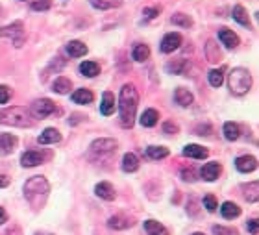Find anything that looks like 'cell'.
<instances>
[{
    "label": "cell",
    "instance_id": "cell-49",
    "mask_svg": "<svg viewBox=\"0 0 259 235\" xmlns=\"http://www.w3.org/2000/svg\"><path fill=\"white\" fill-rule=\"evenodd\" d=\"M192 235H204V234H192Z\"/></svg>",
    "mask_w": 259,
    "mask_h": 235
},
{
    "label": "cell",
    "instance_id": "cell-28",
    "mask_svg": "<svg viewBox=\"0 0 259 235\" xmlns=\"http://www.w3.org/2000/svg\"><path fill=\"white\" fill-rule=\"evenodd\" d=\"M159 120V113L156 111V109H146L144 113L141 115V124L144 128H152L156 126Z\"/></svg>",
    "mask_w": 259,
    "mask_h": 235
},
{
    "label": "cell",
    "instance_id": "cell-11",
    "mask_svg": "<svg viewBox=\"0 0 259 235\" xmlns=\"http://www.w3.org/2000/svg\"><path fill=\"white\" fill-rule=\"evenodd\" d=\"M218 39H220V43L224 45L226 48H237L239 47V37H237V34H234L228 28H220L218 30Z\"/></svg>",
    "mask_w": 259,
    "mask_h": 235
},
{
    "label": "cell",
    "instance_id": "cell-16",
    "mask_svg": "<svg viewBox=\"0 0 259 235\" xmlns=\"http://www.w3.org/2000/svg\"><path fill=\"white\" fill-rule=\"evenodd\" d=\"M17 137L13 134H2L0 135V152L2 154H11L17 146Z\"/></svg>",
    "mask_w": 259,
    "mask_h": 235
},
{
    "label": "cell",
    "instance_id": "cell-48",
    "mask_svg": "<svg viewBox=\"0 0 259 235\" xmlns=\"http://www.w3.org/2000/svg\"><path fill=\"white\" fill-rule=\"evenodd\" d=\"M8 220V215H6V211H4V208H0V224H4Z\"/></svg>",
    "mask_w": 259,
    "mask_h": 235
},
{
    "label": "cell",
    "instance_id": "cell-12",
    "mask_svg": "<svg viewBox=\"0 0 259 235\" xmlns=\"http://www.w3.org/2000/svg\"><path fill=\"white\" fill-rule=\"evenodd\" d=\"M235 167L239 172H252L258 168V160L254 156H241L235 160Z\"/></svg>",
    "mask_w": 259,
    "mask_h": 235
},
{
    "label": "cell",
    "instance_id": "cell-34",
    "mask_svg": "<svg viewBox=\"0 0 259 235\" xmlns=\"http://www.w3.org/2000/svg\"><path fill=\"white\" fill-rule=\"evenodd\" d=\"M132 56H134L135 61H146V59L150 58V48L146 47V45H135L134 47V52H132Z\"/></svg>",
    "mask_w": 259,
    "mask_h": 235
},
{
    "label": "cell",
    "instance_id": "cell-44",
    "mask_svg": "<svg viewBox=\"0 0 259 235\" xmlns=\"http://www.w3.org/2000/svg\"><path fill=\"white\" fill-rule=\"evenodd\" d=\"M182 178H184L185 182H196V172H194V168H184V170H182Z\"/></svg>",
    "mask_w": 259,
    "mask_h": 235
},
{
    "label": "cell",
    "instance_id": "cell-22",
    "mask_svg": "<svg viewBox=\"0 0 259 235\" xmlns=\"http://www.w3.org/2000/svg\"><path fill=\"white\" fill-rule=\"evenodd\" d=\"M220 215L228 218V220H232V218H237L241 215V208L237 204H234V202H224L222 208H220Z\"/></svg>",
    "mask_w": 259,
    "mask_h": 235
},
{
    "label": "cell",
    "instance_id": "cell-21",
    "mask_svg": "<svg viewBox=\"0 0 259 235\" xmlns=\"http://www.w3.org/2000/svg\"><path fill=\"white\" fill-rule=\"evenodd\" d=\"M108 226L111 230H126V228L134 226V222L128 217H124V215H115V217H111L108 220Z\"/></svg>",
    "mask_w": 259,
    "mask_h": 235
},
{
    "label": "cell",
    "instance_id": "cell-9",
    "mask_svg": "<svg viewBox=\"0 0 259 235\" xmlns=\"http://www.w3.org/2000/svg\"><path fill=\"white\" fill-rule=\"evenodd\" d=\"M45 158H47V156L41 154V152L28 150L21 156V165H23V167H37V165H41L43 161H45Z\"/></svg>",
    "mask_w": 259,
    "mask_h": 235
},
{
    "label": "cell",
    "instance_id": "cell-37",
    "mask_svg": "<svg viewBox=\"0 0 259 235\" xmlns=\"http://www.w3.org/2000/svg\"><path fill=\"white\" fill-rule=\"evenodd\" d=\"M170 23L176 26H182V28H189V26H192V19L185 13H176L174 17L170 19Z\"/></svg>",
    "mask_w": 259,
    "mask_h": 235
},
{
    "label": "cell",
    "instance_id": "cell-47",
    "mask_svg": "<svg viewBox=\"0 0 259 235\" xmlns=\"http://www.w3.org/2000/svg\"><path fill=\"white\" fill-rule=\"evenodd\" d=\"M8 185H9L8 176H4V174H0V189H2V187H8Z\"/></svg>",
    "mask_w": 259,
    "mask_h": 235
},
{
    "label": "cell",
    "instance_id": "cell-24",
    "mask_svg": "<svg viewBox=\"0 0 259 235\" xmlns=\"http://www.w3.org/2000/svg\"><path fill=\"white\" fill-rule=\"evenodd\" d=\"M144 230L148 235H168V230L158 220H144Z\"/></svg>",
    "mask_w": 259,
    "mask_h": 235
},
{
    "label": "cell",
    "instance_id": "cell-27",
    "mask_svg": "<svg viewBox=\"0 0 259 235\" xmlns=\"http://www.w3.org/2000/svg\"><path fill=\"white\" fill-rule=\"evenodd\" d=\"M137 168H139V160H137V156L132 154V152L124 154V158H122V170H124V172H135Z\"/></svg>",
    "mask_w": 259,
    "mask_h": 235
},
{
    "label": "cell",
    "instance_id": "cell-3",
    "mask_svg": "<svg viewBox=\"0 0 259 235\" xmlns=\"http://www.w3.org/2000/svg\"><path fill=\"white\" fill-rule=\"evenodd\" d=\"M0 122L6 124V126H17V128H30L34 124L30 109L21 108V106L2 109L0 111Z\"/></svg>",
    "mask_w": 259,
    "mask_h": 235
},
{
    "label": "cell",
    "instance_id": "cell-38",
    "mask_svg": "<svg viewBox=\"0 0 259 235\" xmlns=\"http://www.w3.org/2000/svg\"><path fill=\"white\" fill-rule=\"evenodd\" d=\"M52 0H32V9L34 11H47L50 9Z\"/></svg>",
    "mask_w": 259,
    "mask_h": 235
},
{
    "label": "cell",
    "instance_id": "cell-29",
    "mask_svg": "<svg viewBox=\"0 0 259 235\" xmlns=\"http://www.w3.org/2000/svg\"><path fill=\"white\" fill-rule=\"evenodd\" d=\"M52 87H54V91L58 93V94H67V93L71 91L72 84H71V80H69V78H65V76H59V78L54 80Z\"/></svg>",
    "mask_w": 259,
    "mask_h": 235
},
{
    "label": "cell",
    "instance_id": "cell-33",
    "mask_svg": "<svg viewBox=\"0 0 259 235\" xmlns=\"http://www.w3.org/2000/svg\"><path fill=\"white\" fill-rule=\"evenodd\" d=\"M208 80H209V85H211V87H220V85L224 84V70H222V69H213V70H209Z\"/></svg>",
    "mask_w": 259,
    "mask_h": 235
},
{
    "label": "cell",
    "instance_id": "cell-6",
    "mask_svg": "<svg viewBox=\"0 0 259 235\" xmlns=\"http://www.w3.org/2000/svg\"><path fill=\"white\" fill-rule=\"evenodd\" d=\"M54 111H56V104H54L52 100H48V98L35 100L34 104H32V109H30V113H32L34 117H37V118L48 117V115H52Z\"/></svg>",
    "mask_w": 259,
    "mask_h": 235
},
{
    "label": "cell",
    "instance_id": "cell-18",
    "mask_svg": "<svg viewBox=\"0 0 259 235\" xmlns=\"http://www.w3.org/2000/svg\"><path fill=\"white\" fill-rule=\"evenodd\" d=\"M67 54L69 56H72V58H82V56H85L87 54V45L85 43H82V41H71V43H67Z\"/></svg>",
    "mask_w": 259,
    "mask_h": 235
},
{
    "label": "cell",
    "instance_id": "cell-8",
    "mask_svg": "<svg viewBox=\"0 0 259 235\" xmlns=\"http://www.w3.org/2000/svg\"><path fill=\"white\" fill-rule=\"evenodd\" d=\"M180 45H182V35L180 34H167L163 37V41H161V52L163 54H170V52H174L180 48Z\"/></svg>",
    "mask_w": 259,
    "mask_h": 235
},
{
    "label": "cell",
    "instance_id": "cell-26",
    "mask_svg": "<svg viewBox=\"0 0 259 235\" xmlns=\"http://www.w3.org/2000/svg\"><path fill=\"white\" fill-rule=\"evenodd\" d=\"M232 17H234V21H237L241 26H246V28H250V19H248V13H246V9L242 8V6H234V9H232Z\"/></svg>",
    "mask_w": 259,
    "mask_h": 235
},
{
    "label": "cell",
    "instance_id": "cell-1",
    "mask_svg": "<svg viewBox=\"0 0 259 235\" xmlns=\"http://www.w3.org/2000/svg\"><path fill=\"white\" fill-rule=\"evenodd\" d=\"M137 104H139V93L135 89V85H122L120 96H118V117H120V126L122 128L134 126Z\"/></svg>",
    "mask_w": 259,
    "mask_h": 235
},
{
    "label": "cell",
    "instance_id": "cell-7",
    "mask_svg": "<svg viewBox=\"0 0 259 235\" xmlns=\"http://www.w3.org/2000/svg\"><path fill=\"white\" fill-rule=\"evenodd\" d=\"M117 150V141L115 139H108V137H102L91 143V152L93 154H98V156H106L111 152Z\"/></svg>",
    "mask_w": 259,
    "mask_h": 235
},
{
    "label": "cell",
    "instance_id": "cell-41",
    "mask_svg": "<svg viewBox=\"0 0 259 235\" xmlns=\"http://www.w3.org/2000/svg\"><path fill=\"white\" fill-rule=\"evenodd\" d=\"M163 132L167 135H172V134H178L180 132V126L174 124L172 120H167V122H163Z\"/></svg>",
    "mask_w": 259,
    "mask_h": 235
},
{
    "label": "cell",
    "instance_id": "cell-45",
    "mask_svg": "<svg viewBox=\"0 0 259 235\" xmlns=\"http://www.w3.org/2000/svg\"><path fill=\"white\" fill-rule=\"evenodd\" d=\"M248 232H250L252 235H258V232H259V224H258V220L256 218H252V220H248Z\"/></svg>",
    "mask_w": 259,
    "mask_h": 235
},
{
    "label": "cell",
    "instance_id": "cell-19",
    "mask_svg": "<svg viewBox=\"0 0 259 235\" xmlns=\"http://www.w3.org/2000/svg\"><path fill=\"white\" fill-rule=\"evenodd\" d=\"M174 100L176 104H180L182 108H189L192 104V93L191 91H187V89H184V87H178L174 91Z\"/></svg>",
    "mask_w": 259,
    "mask_h": 235
},
{
    "label": "cell",
    "instance_id": "cell-40",
    "mask_svg": "<svg viewBox=\"0 0 259 235\" xmlns=\"http://www.w3.org/2000/svg\"><path fill=\"white\" fill-rule=\"evenodd\" d=\"M213 234L215 235H239L237 230L234 228H226V226H215L213 228Z\"/></svg>",
    "mask_w": 259,
    "mask_h": 235
},
{
    "label": "cell",
    "instance_id": "cell-15",
    "mask_svg": "<svg viewBox=\"0 0 259 235\" xmlns=\"http://www.w3.org/2000/svg\"><path fill=\"white\" fill-rule=\"evenodd\" d=\"M94 193H96V196L98 198H102V200H115V189H113V185L108 184V182H100V184L94 187Z\"/></svg>",
    "mask_w": 259,
    "mask_h": 235
},
{
    "label": "cell",
    "instance_id": "cell-20",
    "mask_svg": "<svg viewBox=\"0 0 259 235\" xmlns=\"http://www.w3.org/2000/svg\"><path fill=\"white\" fill-rule=\"evenodd\" d=\"M209 152L200 146V144H187L184 148V156L187 158H194V160H204V158H208Z\"/></svg>",
    "mask_w": 259,
    "mask_h": 235
},
{
    "label": "cell",
    "instance_id": "cell-4",
    "mask_svg": "<svg viewBox=\"0 0 259 235\" xmlns=\"http://www.w3.org/2000/svg\"><path fill=\"white\" fill-rule=\"evenodd\" d=\"M228 85H230V91L237 94V96H242L250 91L252 87V74L242 67L234 69L230 76H228Z\"/></svg>",
    "mask_w": 259,
    "mask_h": 235
},
{
    "label": "cell",
    "instance_id": "cell-46",
    "mask_svg": "<svg viewBox=\"0 0 259 235\" xmlns=\"http://www.w3.org/2000/svg\"><path fill=\"white\" fill-rule=\"evenodd\" d=\"M196 132H198V135H204V132H211V126L209 124H206V126L202 124V126L196 128Z\"/></svg>",
    "mask_w": 259,
    "mask_h": 235
},
{
    "label": "cell",
    "instance_id": "cell-30",
    "mask_svg": "<svg viewBox=\"0 0 259 235\" xmlns=\"http://www.w3.org/2000/svg\"><path fill=\"white\" fill-rule=\"evenodd\" d=\"M222 132H224V137L228 141H237L241 137V128H239V124H235V122H226Z\"/></svg>",
    "mask_w": 259,
    "mask_h": 235
},
{
    "label": "cell",
    "instance_id": "cell-39",
    "mask_svg": "<svg viewBox=\"0 0 259 235\" xmlns=\"http://www.w3.org/2000/svg\"><path fill=\"white\" fill-rule=\"evenodd\" d=\"M204 208L213 213V211L218 208V206H217V198H215L213 194H206V196H204Z\"/></svg>",
    "mask_w": 259,
    "mask_h": 235
},
{
    "label": "cell",
    "instance_id": "cell-5",
    "mask_svg": "<svg viewBox=\"0 0 259 235\" xmlns=\"http://www.w3.org/2000/svg\"><path fill=\"white\" fill-rule=\"evenodd\" d=\"M0 37H9V39H13L15 47H23V43H24V30H23V23H19L17 21V23H13V24L0 28Z\"/></svg>",
    "mask_w": 259,
    "mask_h": 235
},
{
    "label": "cell",
    "instance_id": "cell-42",
    "mask_svg": "<svg viewBox=\"0 0 259 235\" xmlns=\"http://www.w3.org/2000/svg\"><path fill=\"white\" fill-rule=\"evenodd\" d=\"M159 11H161L159 8H144L142 9V17H144V21H150V19L158 17Z\"/></svg>",
    "mask_w": 259,
    "mask_h": 235
},
{
    "label": "cell",
    "instance_id": "cell-13",
    "mask_svg": "<svg viewBox=\"0 0 259 235\" xmlns=\"http://www.w3.org/2000/svg\"><path fill=\"white\" fill-rule=\"evenodd\" d=\"M113 111H115V96H113V93L111 91H106L102 94L100 113L104 117H109V115H113Z\"/></svg>",
    "mask_w": 259,
    "mask_h": 235
},
{
    "label": "cell",
    "instance_id": "cell-50",
    "mask_svg": "<svg viewBox=\"0 0 259 235\" xmlns=\"http://www.w3.org/2000/svg\"><path fill=\"white\" fill-rule=\"evenodd\" d=\"M35 235H45V234H35Z\"/></svg>",
    "mask_w": 259,
    "mask_h": 235
},
{
    "label": "cell",
    "instance_id": "cell-31",
    "mask_svg": "<svg viewBox=\"0 0 259 235\" xmlns=\"http://www.w3.org/2000/svg\"><path fill=\"white\" fill-rule=\"evenodd\" d=\"M80 72L84 76H89V78H94V76L100 72V65L96 61H84L80 65Z\"/></svg>",
    "mask_w": 259,
    "mask_h": 235
},
{
    "label": "cell",
    "instance_id": "cell-43",
    "mask_svg": "<svg viewBox=\"0 0 259 235\" xmlns=\"http://www.w3.org/2000/svg\"><path fill=\"white\" fill-rule=\"evenodd\" d=\"M9 98H11V89L6 85H0V104H8Z\"/></svg>",
    "mask_w": 259,
    "mask_h": 235
},
{
    "label": "cell",
    "instance_id": "cell-10",
    "mask_svg": "<svg viewBox=\"0 0 259 235\" xmlns=\"http://www.w3.org/2000/svg\"><path fill=\"white\" fill-rule=\"evenodd\" d=\"M220 172H222V167H220V163H217V161L206 163L200 170L202 178H204L206 182H215V180L220 176Z\"/></svg>",
    "mask_w": 259,
    "mask_h": 235
},
{
    "label": "cell",
    "instance_id": "cell-23",
    "mask_svg": "<svg viewBox=\"0 0 259 235\" xmlns=\"http://www.w3.org/2000/svg\"><path fill=\"white\" fill-rule=\"evenodd\" d=\"M71 98L74 104H91L94 100V94H93L89 89H76L72 94H71Z\"/></svg>",
    "mask_w": 259,
    "mask_h": 235
},
{
    "label": "cell",
    "instance_id": "cell-35",
    "mask_svg": "<svg viewBox=\"0 0 259 235\" xmlns=\"http://www.w3.org/2000/svg\"><path fill=\"white\" fill-rule=\"evenodd\" d=\"M93 8L96 9H113L122 4V0H89Z\"/></svg>",
    "mask_w": 259,
    "mask_h": 235
},
{
    "label": "cell",
    "instance_id": "cell-17",
    "mask_svg": "<svg viewBox=\"0 0 259 235\" xmlns=\"http://www.w3.org/2000/svg\"><path fill=\"white\" fill-rule=\"evenodd\" d=\"M242 196L246 202H258L259 200V184L250 182V184L242 185Z\"/></svg>",
    "mask_w": 259,
    "mask_h": 235
},
{
    "label": "cell",
    "instance_id": "cell-36",
    "mask_svg": "<svg viewBox=\"0 0 259 235\" xmlns=\"http://www.w3.org/2000/svg\"><path fill=\"white\" fill-rule=\"evenodd\" d=\"M146 154H148L150 160H163V158L168 156V148H165V146H148Z\"/></svg>",
    "mask_w": 259,
    "mask_h": 235
},
{
    "label": "cell",
    "instance_id": "cell-14",
    "mask_svg": "<svg viewBox=\"0 0 259 235\" xmlns=\"http://www.w3.org/2000/svg\"><path fill=\"white\" fill-rule=\"evenodd\" d=\"M61 141V134H59L56 128H47L39 137H37V143L39 144H56Z\"/></svg>",
    "mask_w": 259,
    "mask_h": 235
},
{
    "label": "cell",
    "instance_id": "cell-2",
    "mask_svg": "<svg viewBox=\"0 0 259 235\" xmlns=\"http://www.w3.org/2000/svg\"><path fill=\"white\" fill-rule=\"evenodd\" d=\"M48 193H50V185L47 182V178L34 176L24 184V198L34 208H41L45 200H47Z\"/></svg>",
    "mask_w": 259,
    "mask_h": 235
},
{
    "label": "cell",
    "instance_id": "cell-25",
    "mask_svg": "<svg viewBox=\"0 0 259 235\" xmlns=\"http://www.w3.org/2000/svg\"><path fill=\"white\" fill-rule=\"evenodd\" d=\"M189 67H191V63L187 59H176L172 63H168L167 70L170 74H185L189 70Z\"/></svg>",
    "mask_w": 259,
    "mask_h": 235
},
{
    "label": "cell",
    "instance_id": "cell-32",
    "mask_svg": "<svg viewBox=\"0 0 259 235\" xmlns=\"http://www.w3.org/2000/svg\"><path fill=\"white\" fill-rule=\"evenodd\" d=\"M206 56H208V59L211 61V63H217V61H220L222 54H220L218 47L215 45V41H208V43H206Z\"/></svg>",
    "mask_w": 259,
    "mask_h": 235
}]
</instances>
